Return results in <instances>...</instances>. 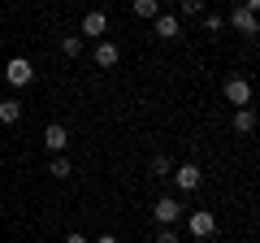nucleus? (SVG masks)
Returning <instances> with one entry per match:
<instances>
[{"mask_svg":"<svg viewBox=\"0 0 260 243\" xmlns=\"http://www.w3.org/2000/svg\"><path fill=\"white\" fill-rule=\"evenodd\" d=\"M221 26H225V22L217 18V13H208V18H204V31H208V35H217V31H221Z\"/></svg>","mask_w":260,"mask_h":243,"instance_id":"18","label":"nucleus"},{"mask_svg":"<svg viewBox=\"0 0 260 243\" xmlns=\"http://www.w3.org/2000/svg\"><path fill=\"white\" fill-rule=\"evenodd\" d=\"M48 174H52V178H70L74 169H70V161H65V157H52V165H48Z\"/></svg>","mask_w":260,"mask_h":243,"instance_id":"16","label":"nucleus"},{"mask_svg":"<svg viewBox=\"0 0 260 243\" xmlns=\"http://www.w3.org/2000/svg\"><path fill=\"white\" fill-rule=\"evenodd\" d=\"M152 174H156V178H169V174H174V161H169V157H156V161H152Z\"/></svg>","mask_w":260,"mask_h":243,"instance_id":"17","label":"nucleus"},{"mask_svg":"<svg viewBox=\"0 0 260 243\" xmlns=\"http://www.w3.org/2000/svg\"><path fill=\"white\" fill-rule=\"evenodd\" d=\"M182 191H200V183H204V174H200V165H178L174 174H169Z\"/></svg>","mask_w":260,"mask_h":243,"instance_id":"6","label":"nucleus"},{"mask_svg":"<svg viewBox=\"0 0 260 243\" xmlns=\"http://www.w3.org/2000/svg\"><path fill=\"white\" fill-rule=\"evenodd\" d=\"M61 243H91V239H87V234H65Z\"/></svg>","mask_w":260,"mask_h":243,"instance_id":"20","label":"nucleus"},{"mask_svg":"<svg viewBox=\"0 0 260 243\" xmlns=\"http://www.w3.org/2000/svg\"><path fill=\"white\" fill-rule=\"evenodd\" d=\"M18 117H22V100H13V96H9V100H0V122H5V126H13Z\"/></svg>","mask_w":260,"mask_h":243,"instance_id":"12","label":"nucleus"},{"mask_svg":"<svg viewBox=\"0 0 260 243\" xmlns=\"http://www.w3.org/2000/svg\"><path fill=\"white\" fill-rule=\"evenodd\" d=\"M234 131L251 135V131H256V113H251V109H234Z\"/></svg>","mask_w":260,"mask_h":243,"instance_id":"11","label":"nucleus"},{"mask_svg":"<svg viewBox=\"0 0 260 243\" xmlns=\"http://www.w3.org/2000/svg\"><path fill=\"white\" fill-rule=\"evenodd\" d=\"M243 9H251V13H256V9H260V0H243Z\"/></svg>","mask_w":260,"mask_h":243,"instance_id":"22","label":"nucleus"},{"mask_svg":"<svg viewBox=\"0 0 260 243\" xmlns=\"http://www.w3.org/2000/svg\"><path fill=\"white\" fill-rule=\"evenodd\" d=\"M61 52L65 56H78V52H83V35H65L61 39Z\"/></svg>","mask_w":260,"mask_h":243,"instance_id":"15","label":"nucleus"},{"mask_svg":"<svg viewBox=\"0 0 260 243\" xmlns=\"http://www.w3.org/2000/svg\"><path fill=\"white\" fill-rule=\"evenodd\" d=\"M65 143H70V131H65L61 122H52V126H44V148L52 152V157H61Z\"/></svg>","mask_w":260,"mask_h":243,"instance_id":"4","label":"nucleus"},{"mask_svg":"<svg viewBox=\"0 0 260 243\" xmlns=\"http://www.w3.org/2000/svg\"><path fill=\"white\" fill-rule=\"evenodd\" d=\"M117 61H121L117 44H109V39H100V44H95V66H100V70H113Z\"/></svg>","mask_w":260,"mask_h":243,"instance_id":"10","label":"nucleus"},{"mask_svg":"<svg viewBox=\"0 0 260 243\" xmlns=\"http://www.w3.org/2000/svg\"><path fill=\"white\" fill-rule=\"evenodd\" d=\"M186 230H191V234H195V239H208V234H213V230H217V217H213V213H208V208H195V213H191V217H186Z\"/></svg>","mask_w":260,"mask_h":243,"instance_id":"2","label":"nucleus"},{"mask_svg":"<svg viewBox=\"0 0 260 243\" xmlns=\"http://www.w3.org/2000/svg\"><path fill=\"white\" fill-rule=\"evenodd\" d=\"M156 243H182V239H178V234L169 230V226H160V234H156Z\"/></svg>","mask_w":260,"mask_h":243,"instance_id":"19","label":"nucleus"},{"mask_svg":"<svg viewBox=\"0 0 260 243\" xmlns=\"http://www.w3.org/2000/svg\"><path fill=\"white\" fill-rule=\"evenodd\" d=\"M225 22H230L234 31H243V35H256V31H260L256 13H251V9H243V5H234V9H230V18H225Z\"/></svg>","mask_w":260,"mask_h":243,"instance_id":"5","label":"nucleus"},{"mask_svg":"<svg viewBox=\"0 0 260 243\" xmlns=\"http://www.w3.org/2000/svg\"><path fill=\"white\" fill-rule=\"evenodd\" d=\"M225 100H230L234 109H247L251 104V83L247 78H225Z\"/></svg>","mask_w":260,"mask_h":243,"instance_id":"3","label":"nucleus"},{"mask_svg":"<svg viewBox=\"0 0 260 243\" xmlns=\"http://www.w3.org/2000/svg\"><path fill=\"white\" fill-rule=\"evenodd\" d=\"M152 31H156L160 39H178L182 22H178V13H156V18H152Z\"/></svg>","mask_w":260,"mask_h":243,"instance_id":"7","label":"nucleus"},{"mask_svg":"<svg viewBox=\"0 0 260 243\" xmlns=\"http://www.w3.org/2000/svg\"><path fill=\"white\" fill-rule=\"evenodd\" d=\"M5 78H9V87H30L35 83V66H30L26 56H13L9 66H5Z\"/></svg>","mask_w":260,"mask_h":243,"instance_id":"1","label":"nucleus"},{"mask_svg":"<svg viewBox=\"0 0 260 243\" xmlns=\"http://www.w3.org/2000/svg\"><path fill=\"white\" fill-rule=\"evenodd\" d=\"M91 243H117V234H95Z\"/></svg>","mask_w":260,"mask_h":243,"instance_id":"21","label":"nucleus"},{"mask_svg":"<svg viewBox=\"0 0 260 243\" xmlns=\"http://www.w3.org/2000/svg\"><path fill=\"white\" fill-rule=\"evenodd\" d=\"M152 213H156V222H160V226H174L178 217H182V204H178V200H169V196H160Z\"/></svg>","mask_w":260,"mask_h":243,"instance_id":"8","label":"nucleus"},{"mask_svg":"<svg viewBox=\"0 0 260 243\" xmlns=\"http://www.w3.org/2000/svg\"><path fill=\"white\" fill-rule=\"evenodd\" d=\"M104 31H109V13L104 9H91V13H83V35H104Z\"/></svg>","mask_w":260,"mask_h":243,"instance_id":"9","label":"nucleus"},{"mask_svg":"<svg viewBox=\"0 0 260 243\" xmlns=\"http://www.w3.org/2000/svg\"><path fill=\"white\" fill-rule=\"evenodd\" d=\"M178 13L182 18H200L204 13V0H178Z\"/></svg>","mask_w":260,"mask_h":243,"instance_id":"14","label":"nucleus"},{"mask_svg":"<svg viewBox=\"0 0 260 243\" xmlns=\"http://www.w3.org/2000/svg\"><path fill=\"white\" fill-rule=\"evenodd\" d=\"M156 13H160V0H135V18H156Z\"/></svg>","mask_w":260,"mask_h":243,"instance_id":"13","label":"nucleus"}]
</instances>
